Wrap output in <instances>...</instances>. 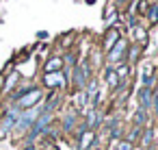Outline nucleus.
<instances>
[{"instance_id": "f257e3e1", "label": "nucleus", "mask_w": 158, "mask_h": 150, "mask_svg": "<svg viewBox=\"0 0 158 150\" xmlns=\"http://www.w3.org/2000/svg\"><path fill=\"white\" fill-rule=\"evenodd\" d=\"M37 98H39V91H33V94H28V96H24V98L20 100V104H22V107H28V104H33V102H35Z\"/></svg>"}, {"instance_id": "f03ea898", "label": "nucleus", "mask_w": 158, "mask_h": 150, "mask_svg": "<svg viewBox=\"0 0 158 150\" xmlns=\"http://www.w3.org/2000/svg\"><path fill=\"white\" fill-rule=\"evenodd\" d=\"M56 65H61V61H56V59H54V61H50V65H48V68L52 70V68H56Z\"/></svg>"}]
</instances>
